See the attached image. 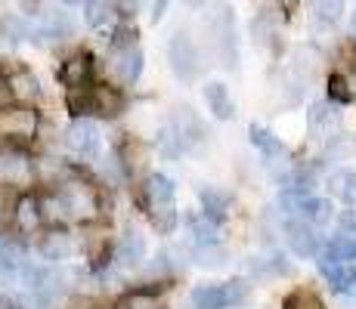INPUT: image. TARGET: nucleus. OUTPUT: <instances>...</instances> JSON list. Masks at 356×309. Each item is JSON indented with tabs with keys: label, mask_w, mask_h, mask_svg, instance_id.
I'll return each instance as SVG.
<instances>
[{
	"label": "nucleus",
	"mask_w": 356,
	"mask_h": 309,
	"mask_svg": "<svg viewBox=\"0 0 356 309\" xmlns=\"http://www.w3.org/2000/svg\"><path fill=\"white\" fill-rule=\"evenodd\" d=\"M143 195H146V208L152 214L159 229H170L174 226V183L164 174H152L143 185Z\"/></svg>",
	"instance_id": "obj_1"
},
{
	"label": "nucleus",
	"mask_w": 356,
	"mask_h": 309,
	"mask_svg": "<svg viewBox=\"0 0 356 309\" xmlns=\"http://www.w3.org/2000/svg\"><path fill=\"white\" fill-rule=\"evenodd\" d=\"M248 287L242 281H227V285H202L193 291L189 303L193 309H229L236 303H242Z\"/></svg>",
	"instance_id": "obj_2"
},
{
	"label": "nucleus",
	"mask_w": 356,
	"mask_h": 309,
	"mask_svg": "<svg viewBox=\"0 0 356 309\" xmlns=\"http://www.w3.org/2000/svg\"><path fill=\"white\" fill-rule=\"evenodd\" d=\"M168 59H170V68H174V74L180 81H193L195 74L202 72V65H198V50L193 47V40L183 37V34H177V37L170 40Z\"/></svg>",
	"instance_id": "obj_3"
},
{
	"label": "nucleus",
	"mask_w": 356,
	"mask_h": 309,
	"mask_svg": "<svg viewBox=\"0 0 356 309\" xmlns=\"http://www.w3.org/2000/svg\"><path fill=\"white\" fill-rule=\"evenodd\" d=\"M108 72H112V78L118 81V84H134L143 72V53L136 50V44L118 47V53H115L112 62H108Z\"/></svg>",
	"instance_id": "obj_4"
},
{
	"label": "nucleus",
	"mask_w": 356,
	"mask_h": 309,
	"mask_svg": "<svg viewBox=\"0 0 356 309\" xmlns=\"http://www.w3.org/2000/svg\"><path fill=\"white\" fill-rule=\"evenodd\" d=\"M285 238H289L291 251L298 253V257H316L319 235L313 232V226L307 223V219H291V223L285 226Z\"/></svg>",
	"instance_id": "obj_5"
},
{
	"label": "nucleus",
	"mask_w": 356,
	"mask_h": 309,
	"mask_svg": "<svg viewBox=\"0 0 356 309\" xmlns=\"http://www.w3.org/2000/svg\"><path fill=\"white\" fill-rule=\"evenodd\" d=\"M65 142H68V149H72V152H78V155H97L99 133H97V127H93V124L78 121V124H72V127H68Z\"/></svg>",
	"instance_id": "obj_6"
},
{
	"label": "nucleus",
	"mask_w": 356,
	"mask_h": 309,
	"mask_svg": "<svg viewBox=\"0 0 356 309\" xmlns=\"http://www.w3.org/2000/svg\"><path fill=\"white\" fill-rule=\"evenodd\" d=\"M323 260H332V263H356V238H350V235H332L325 242Z\"/></svg>",
	"instance_id": "obj_7"
},
{
	"label": "nucleus",
	"mask_w": 356,
	"mask_h": 309,
	"mask_svg": "<svg viewBox=\"0 0 356 309\" xmlns=\"http://www.w3.org/2000/svg\"><path fill=\"white\" fill-rule=\"evenodd\" d=\"M204 102H208V108L220 121L232 118V108H236V106H232V99H229L227 84H208V87H204Z\"/></svg>",
	"instance_id": "obj_8"
},
{
	"label": "nucleus",
	"mask_w": 356,
	"mask_h": 309,
	"mask_svg": "<svg viewBox=\"0 0 356 309\" xmlns=\"http://www.w3.org/2000/svg\"><path fill=\"white\" fill-rule=\"evenodd\" d=\"M0 276L6 278H29L31 266L25 263V257L16 247H0Z\"/></svg>",
	"instance_id": "obj_9"
},
{
	"label": "nucleus",
	"mask_w": 356,
	"mask_h": 309,
	"mask_svg": "<svg viewBox=\"0 0 356 309\" xmlns=\"http://www.w3.org/2000/svg\"><path fill=\"white\" fill-rule=\"evenodd\" d=\"M310 10L319 25H334L344 16V0H310Z\"/></svg>",
	"instance_id": "obj_10"
},
{
	"label": "nucleus",
	"mask_w": 356,
	"mask_h": 309,
	"mask_svg": "<svg viewBox=\"0 0 356 309\" xmlns=\"http://www.w3.org/2000/svg\"><path fill=\"white\" fill-rule=\"evenodd\" d=\"M143 253H146V244H143V238L136 235V232H127V235L118 242V260L124 266L136 263V260H143Z\"/></svg>",
	"instance_id": "obj_11"
},
{
	"label": "nucleus",
	"mask_w": 356,
	"mask_h": 309,
	"mask_svg": "<svg viewBox=\"0 0 356 309\" xmlns=\"http://www.w3.org/2000/svg\"><path fill=\"white\" fill-rule=\"evenodd\" d=\"M40 257L44 260H65L72 253V242L65 235H44V242L38 244Z\"/></svg>",
	"instance_id": "obj_12"
},
{
	"label": "nucleus",
	"mask_w": 356,
	"mask_h": 309,
	"mask_svg": "<svg viewBox=\"0 0 356 309\" xmlns=\"http://www.w3.org/2000/svg\"><path fill=\"white\" fill-rule=\"evenodd\" d=\"M251 142H254V146L260 149V152H264L266 158H276V155H282V142L276 140V136L270 133V130H264V127H251Z\"/></svg>",
	"instance_id": "obj_13"
},
{
	"label": "nucleus",
	"mask_w": 356,
	"mask_h": 309,
	"mask_svg": "<svg viewBox=\"0 0 356 309\" xmlns=\"http://www.w3.org/2000/svg\"><path fill=\"white\" fill-rule=\"evenodd\" d=\"M112 12H115V0H87V22L93 28L106 25L112 19Z\"/></svg>",
	"instance_id": "obj_14"
},
{
	"label": "nucleus",
	"mask_w": 356,
	"mask_h": 309,
	"mask_svg": "<svg viewBox=\"0 0 356 309\" xmlns=\"http://www.w3.org/2000/svg\"><path fill=\"white\" fill-rule=\"evenodd\" d=\"M229 192H223V189H202V204H204V210L208 214H217V210H227L229 208Z\"/></svg>",
	"instance_id": "obj_15"
},
{
	"label": "nucleus",
	"mask_w": 356,
	"mask_h": 309,
	"mask_svg": "<svg viewBox=\"0 0 356 309\" xmlns=\"http://www.w3.org/2000/svg\"><path fill=\"white\" fill-rule=\"evenodd\" d=\"M195 260H198L202 266H220L223 260H227V251H223V247H217V242L198 244V247H195Z\"/></svg>",
	"instance_id": "obj_16"
},
{
	"label": "nucleus",
	"mask_w": 356,
	"mask_h": 309,
	"mask_svg": "<svg viewBox=\"0 0 356 309\" xmlns=\"http://www.w3.org/2000/svg\"><path fill=\"white\" fill-rule=\"evenodd\" d=\"M334 192H338L347 204L356 208V170H347V174L334 176Z\"/></svg>",
	"instance_id": "obj_17"
},
{
	"label": "nucleus",
	"mask_w": 356,
	"mask_h": 309,
	"mask_svg": "<svg viewBox=\"0 0 356 309\" xmlns=\"http://www.w3.org/2000/svg\"><path fill=\"white\" fill-rule=\"evenodd\" d=\"M189 232H195V247L198 244H211L214 242V235H217L214 223H211V219H202V217H195L193 223H189Z\"/></svg>",
	"instance_id": "obj_18"
},
{
	"label": "nucleus",
	"mask_w": 356,
	"mask_h": 309,
	"mask_svg": "<svg viewBox=\"0 0 356 309\" xmlns=\"http://www.w3.org/2000/svg\"><path fill=\"white\" fill-rule=\"evenodd\" d=\"M13 90H16V96H22V99H34L38 96V81L29 72H22L19 78H13Z\"/></svg>",
	"instance_id": "obj_19"
},
{
	"label": "nucleus",
	"mask_w": 356,
	"mask_h": 309,
	"mask_svg": "<svg viewBox=\"0 0 356 309\" xmlns=\"http://www.w3.org/2000/svg\"><path fill=\"white\" fill-rule=\"evenodd\" d=\"M3 127L6 130H25V133H29V130L34 127V118H31V115L29 112H22V115H10V118H3Z\"/></svg>",
	"instance_id": "obj_20"
},
{
	"label": "nucleus",
	"mask_w": 356,
	"mask_h": 309,
	"mask_svg": "<svg viewBox=\"0 0 356 309\" xmlns=\"http://www.w3.org/2000/svg\"><path fill=\"white\" fill-rule=\"evenodd\" d=\"M118 309H161L159 303H155L152 297H127L124 303H121Z\"/></svg>",
	"instance_id": "obj_21"
},
{
	"label": "nucleus",
	"mask_w": 356,
	"mask_h": 309,
	"mask_svg": "<svg viewBox=\"0 0 356 309\" xmlns=\"http://www.w3.org/2000/svg\"><path fill=\"white\" fill-rule=\"evenodd\" d=\"M341 226H344L347 232H353L356 229V214H344V217H341Z\"/></svg>",
	"instance_id": "obj_22"
},
{
	"label": "nucleus",
	"mask_w": 356,
	"mask_h": 309,
	"mask_svg": "<svg viewBox=\"0 0 356 309\" xmlns=\"http://www.w3.org/2000/svg\"><path fill=\"white\" fill-rule=\"evenodd\" d=\"M22 210H25V214H22V223H25V226H29V229H31V226H34V214H31V204H25Z\"/></svg>",
	"instance_id": "obj_23"
},
{
	"label": "nucleus",
	"mask_w": 356,
	"mask_h": 309,
	"mask_svg": "<svg viewBox=\"0 0 356 309\" xmlns=\"http://www.w3.org/2000/svg\"><path fill=\"white\" fill-rule=\"evenodd\" d=\"M183 3H189V6H202L204 0H183Z\"/></svg>",
	"instance_id": "obj_24"
},
{
	"label": "nucleus",
	"mask_w": 356,
	"mask_h": 309,
	"mask_svg": "<svg viewBox=\"0 0 356 309\" xmlns=\"http://www.w3.org/2000/svg\"><path fill=\"white\" fill-rule=\"evenodd\" d=\"M63 3H68V6H74V3H81V0H63Z\"/></svg>",
	"instance_id": "obj_25"
}]
</instances>
